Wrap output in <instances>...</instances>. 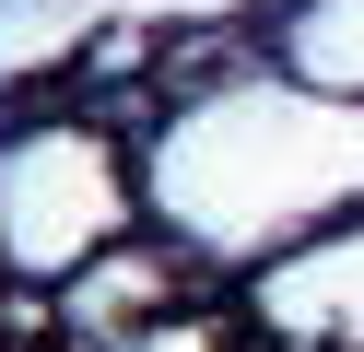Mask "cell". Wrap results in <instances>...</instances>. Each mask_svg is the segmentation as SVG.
<instances>
[{"label":"cell","instance_id":"obj_1","mask_svg":"<svg viewBox=\"0 0 364 352\" xmlns=\"http://www.w3.org/2000/svg\"><path fill=\"white\" fill-rule=\"evenodd\" d=\"M118 235H129V164L95 117L36 106L24 129H0V258L24 282L71 294Z\"/></svg>","mask_w":364,"mask_h":352},{"label":"cell","instance_id":"obj_2","mask_svg":"<svg viewBox=\"0 0 364 352\" xmlns=\"http://www.w3.org/2000/svg\"><path fill=\"white\" fill-rule=\"evenodd\" d=\"M282 47H294L317 106H364V0H306L282 23Z\"/></svg>","mask_w":364,"mask_h":352}]
</instances>
